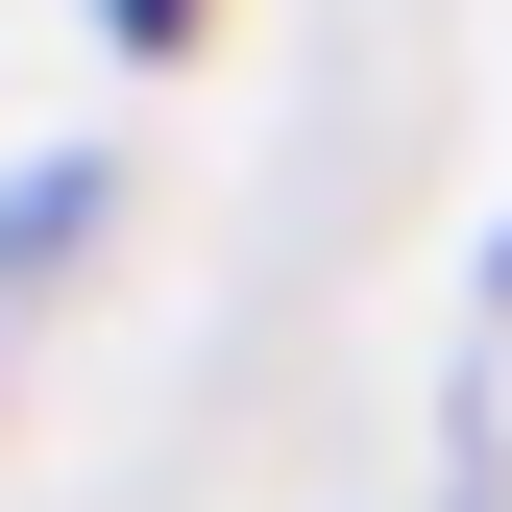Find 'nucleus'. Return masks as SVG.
I'll use <instances>...</instances> for the list:
<instances>
[{"instance_id": "1", "label": "nucleus", "mask_w": 512, "mask_h": 512, "mask_svg": "<svg viewBox=\"0 0 512 512\" xmlns=\"http://www.w3.org/2000/svg\"><path fill=\"white\" fill-rule=\"evenodd\" d=\"M98 25H122V49H196V0H98Z\"/></svg>"}]
</instances>
